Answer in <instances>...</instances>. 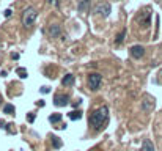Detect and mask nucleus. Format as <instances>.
<instances>
[{
    "instance_id": "9",
    "label": "nucleus",
    "mask_w": 162,
    "mask_h": 151,
    "mask_svg": "<svg viewBox=\"0 0 162 151\" xmlns=\"http://www.w3.org/2000/svg\"><path fill=\"white\" fill-rule=\"evenodd\" d=\"M140 151H154L153 142H151V140H145L143 145H142V149H140Z\"/></svg>"
},
{
    "instance_id": "18",
    "label": "nucleus",
    "mask_w": 162,
    "mask_h": 151,
    "mask_svg": "<svg viewBox=\"0 0 162 151\" xmlns=\"http://www.w3.org/2000/svg\"><path fill=\"white\" fill-rule=\"evenodd\" d=\"M11 16V10H6L5 11V17H10Z\"/></svg>"
},
{
    "instance_id": "15",
    "label": "nucleus",
    "mask_w": 162,
    "mask_h": 151,
    "mask_svg": "<svg viewBox=\"0 0 162 151\" xmlns=\"http://www.w3.org/2000/svg\"><path fill=\"white\" fill-rule=\"evenodd\" d=\"M3 112L5 113H14V106H11V104H5V107H3Z\"/></svg>"
},
{
    "instance_id": "1",
    "label": "nucleus",
    "mask_w": 162,
    "mask_h": 151,
    "mask_svg": "<svg viewBox=\"0 0 162 151\" xmlns=\"http://www.w3.org/2000/svg\"><path fill=\"white\" fill-rule=\"evenodd\" d=\"M107 120H109V109L105 106L96 109V110L90 115V125L95 129H101L105 123H107Z\"/></svg>"
},
{
    "instance_id": "19",
    "label": "nucleus",
    "mask_w": 162,
    "mask_h": 151,
    "mask_svg": "<svg viewBox=\"0 0 162 151\" xmlns=\"http://www.w3.org/2000/svg\"><path fill=\"white\" fill-rule=\"evenodd\" d=\"M41 91H43V93H49V88L47 87H43V88H41Z\"/></svg>"
},
{
    "instance_id": "11",
    "label": "nucleus",
    "mask_w": 162,
    "mask_h": 151,
    "mask_svg": "<svg viewBox=\"0 0 162 151\" xmlns=\"http://www.w3.org/2000/svg\"><path fill=\"white\" fill-rule=\"evenodd\" d=\"M90 8V0H82V2L79 3V10L83 13V11H87Z\"/></svg>"
},
{
    "instance_id": "4",
    "label": "nucleus",
    "mask_w": 162,
    "mask_h": 151,
    "mask_svg": "<svg viewBox=\"0 0 162 151\" xmlns=\"http://www.w3.org/2000/svg\"><path fill=\"white\" fill-rule=\"evenodd\" d=\"M96 13H99V14H102L104 17H107L110 14V5L107 2H102L96 6Z\"/></svg>"
},
{
    "instance_id": "2",
    "label": "nucleus",
    "mask_w": 162,
    "mask_h": 151,
    "mask_svg": "<svg viewBox=\"0 0 162 151\" xmlns=\"http://www.w3.org/2000/svg\"><path fill=\"white\" fill-rule=\"evenodd\" d=\"M36 16H38L36 10H35L33 6H29V8L24 10V13H22V25H24V27L33 25V22L36 20Z\"/></svg>"
},
{
    "instance_id": "14",
    "label": "nucleus",
    "mask_w": 162,
    "mask_h": 151,
    "mask_svg": "<svg viewBox=\"0 0 162 151\" xmlns=\"http://www.w3.org/2000/svg\"><path fill=\"white\" fill-rule=\"evenodd\" d=\"M60 120H61V115L60 113H54V115L49 116V121H51V123H58Z\"/></svg>"
},
{
    "instance_id": "5",
    "label": "nucleus",
    "mask_w": 162,
    "mask_h": 151,
    "mask_svg": "<svg viewBox=\"0 0 162 151\" xmlns=\"http://www.w3.org/2000/svg\"><path fill=\"white\" fill-rule=\"evenodd\" d=\"M143 55H145L143 46H132L131 47V57H134V58H142Z\"/></svg>"
},
{
    "instance_id": "23",
    "label": "nucleus",
    "mask_w": 162,
    "mask_h": 151,
    "mask_svg": "<svg viewBox=\"0 0 162 151\" xmlns=\"http://www.w3.org/2000/svg\"><path fill=\"white\" fill-rule=\"evenodd\" d=\"M2 101H3V98H2V94H0V104H2Z\"/></svg>"
},
{
    "instance_id": "20",
    "label": "nucleus",
    "mask_w": 162,
    "mask_h": 151,
    "mask_svg": "<svg viewBox=\"0 0 162 151\" xmlns=\"http://www.w3.org/2000/svg\"><path fill=\"white\" fill-rule=\"evenodd\" d=\"M36 106H39V107H43V106H44V102H43V101H38V102H36Z\"/></svg>"
},
{
    "instance_id": "7",
    "label": "nucleus",
    "mask_w": 162,
    "mask_h": 151,
    "mask_svg": "<svg viewBox=\"0 0 162 151\" xmlns=\"http://www.w3.org/2000/svg\"><path fill=\"white\" fill-rule=\"evenodd\" d=\"M61 84L65 85V87H69V85H73V84H74V76H73V74H66L65 77L61 79Z\"/></svg>"
},
{
    "instance_id": "6",
    "label": "nucleus",
    "mask_w": 162,
    "mask_h": 151,
    "mask_svg": "<svg viewBox=\"0 0 162 151\" xmlns=\"http://www.w3.org/2000/svg\"><path fill=\"white\" fill-rule=\"evenodd\" d=\"M68 96H63V94H55V98H54V104L55 106H58V107H63V106H66L68 104Z\"/></svg>"
},
{
    "instance_id": "10",
    "label": "nucleus",
    "mask_w": 162,
    "mask_h": 151,
    "mask_svg": "<svg viewBox=\"0 0 162 151\" xmlns=\"http://www.w3.org/2000/svg\"><path fill=\"white\" fill-rule=\"evenodd\" d=\"M49 33H51V36H58L60 35V27L58 25H51Z\"/></svg>"
},
{
    "instance_id": "3",
    "label": "nucleus",
    "mask_w": 162,
    "mask_h": 151,
    "mask_svg": "<svg viewBox=\"0 0 162 151\" xmlns=\"http://www.w3.org/2000/svg\"><path fill=\"white\" fill-rule=\"evenodd\" d=\"M101 82H102V77H101V76L98 74V72H93V74L88 76V85H90V90L96 91L98 88H99Z\"/></svg>"
},
{
    "instance_id": "13",
    "label": "nucleus",
    "mask_w": 162,
    "mask_h": 151,
    "mask_svg": "<svg viewBox=\"0 0 162 151\" xmlns=\"http://www.w3.org/2000/svg\"><path fill=\"white\" fill-rule=\"evenodd\" d=\"M16 72L19 74V77H20V79H25L27 76H29V74H27V69H25V68H17Z\"/></svg>"
},
{
    "instance_id": "17",
    "label": "nucleus",
    "mask_w": 162,
    "mask_h": 151,
    "mask_svg": "<svg viewBox=\"0 0 162 151\" xmlns=\"http://www.w3.org/2000/svg\"><path fill=\"white\" fill-rule=\"evenodd\" d=\"M52 142H54V146L55 148H60L61 146V142L58 140V137H52Z\"/></svg>"
},
{
    "instance_id": "21",
    "label": "nucleus",
    "mask_w": 162,
    "mask_h": 151,
    "mask_svg": "<svg viewBox=\"0 0 162 151\" xmlns=\"http://www.w3.org/2000/svg\"><path fill=\"white\" fill-rule=\"evenodd\" d=\"M29 120H30V121H33V120H35V115H33V113H30V115H29Z\"/></svg>"
},
{
    "instance_id": "22",
    "label": "nucleus",
    "mask_w": 162,
    "mask_h": 151,
    "mask_svg": "<svg viewBox=\"0 0 162 151\" xmlns=\"http://www.w3.org/2000/svg\"><path fill=\"white\" fill-rule=\"evenodd\" d=\"M51 3H54V5H57V0H51Z\"/></svg>"
},
{
    "instance_id": "16",
    "label": "nucleus",
    "mask_w": 162,
    "mask_h": 151,
    "mask_svg": "<svg viewBox=\"0 0 162 151\" xmlns=\"http://www.w3.org/2000/svg\"><path fill=\"white\" fill-rule=\"evenodd\" d=\"M124 35H126V30H123L120 35L117 36V39H115V44H121L123 43V39H124Z\"/></svg>"
},
{
    "instance_id": "8",
    "label": "nucleus",
    "mask_w": 162,
    "mask_h": 151,
    "mask_svg": "<svg viewBox=\"0 0 162 151\" xmlns=\"http://www.w3.org/2000/svg\"><path fill=\"white\" fill-rule=\"evenodd\" d=\"M139 20H140V22H142L145 27L150 25V13H148V11H143V13H142V17H139Z\"/></svg>"
},
{
    "instance_id": "12",
    "label": "nucleus",
    "mask_w": 162,
    "mask_h": 151,
    "mask_svg": "<svg viewBox=\"0 0 162 151\" xmlns=\"http://www.w3.org/2000/svg\"><path fill=\"white\" fill-rule=\"evenodd\" d=\"M69 118H71V120H80L82 118V112L80 110H73L71 113H69Z\"/></svg>"
}]
</instances>
